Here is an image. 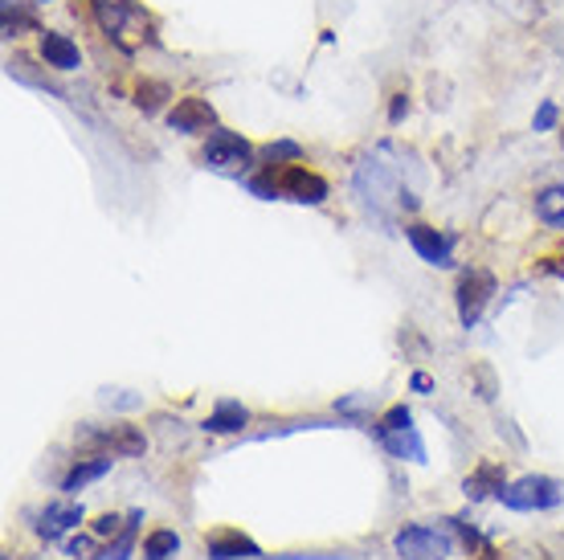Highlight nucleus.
<instances>
[{
    "mask_svg": "<svg viewBox=\"0 0 564 560\" xmlns=\"http://www.w3.org/2000/svg\"><path fill=\"white\" fill-rule=\"evenodd\" d=\"M107 409H119V413H131V409H143V397L140 392H131V389H102L99 397Z\"/></svg>",
    "mask_w": 564,
    "mask_h": 560,
    "instance_id": "5701e85b",
    "label": "nucleus"
},
{
    "mask_svg": "<svg viewBox=\"0 0 564 560\" xmlns=\"http://www.w3.org/2000/svg\"><path fill=\"white\" fill-rule=\"evenodd\" d=\"M495 274L482 267H470L458 274V291H454V303H458V323H463L466 332L475 327V323L482 320V311H487V303L495 299Z\"/></svg>",
    "mask_w": 564,
    "mask_h": 560,
    "instance_id": "39448f33",
    "label": "nucleus"
},
{
    "mask_svg": "<svg viewBox=\"0 0 564 560\" xmlns=\"http://www.w3.org/2000/svg\"><path fill=\"white\" fill-rule=\"evenodd\" d=\"M262 160H267V164H299V160H303V148H299L295 140H274L262 148Z\"/></svg>",
    "mask_w": 564,
    "mask_h": 560,
    "instance_id": "4be33fe9",
    "label": "nucleus"
},
{
    "mask_svg": "<svg viewBox=\"0 0 564 560\" xmlns=\"http://www.w3.org/2000/svg\"><path fill=\"white\" fill-rule=\"evenodd\" d=\"M169 127L181 131V136H209L213 127H217V111H213L209 98H176V107L169 111Z\"/></svg>",
    "mask_w": 564,
    "mask_h": 560,
    "instance_id": "9d476101",
    "label": "nucleus"
},
{
    "mask_svg": "<svg viewBox=\"0 0 564 560\" xmlns=\"http://www.w3.org/2000/svg\"><path fill=\"white\" fill-rule=\"evenodd\" d=\"M410 389L413 392H434V377H430V373H413V377H410Z\"/></svg>",
    "mask_w": 564,
    "mask_h": 560,
    "instance_id": "cd10ccee",
    "label": "nucleus"
},
{
    "mask_svg": "<svg viewBox=\"0 0 564 560\" xmlns=\"http://www.w3.org/2000/svg\"><path fill=\"white\" fill-rule=\"evenodd\" d=\"M556 119H561V111H556V103H540L536 107V115H532V127H536V131H552V127H556Z\"/></svg>",
    "mask_w": 564,
    "mask_h": 560,
    "instance_id": "393cba45",
    "label": "nucleus"
},
{
    "mask_svg": "<svg viewBox=\"0 0 564 560\" xmlns=\"http://www.w3.org/2000/svg\"><path fill=\"white\" fill-rule=\"evenodd\" d=\"M352 193L365 205L372 222H381L384 229H393L401 213L417 209V193L405 184V155L381 143L356 164L352 172Z\"/></svg>",
    "mask_w": 564,
    "mask_h": 560,
    "instance_id": "f257e3e1",
    "label": "nucleus"
},
{
    "mask_svg": "<svg viewBox=\"0 0 564 560\" xmlns=\"http://www.w3.org/2000/svg\"><path fill=\"white\" fill-rule=\"evenodd\" d=\"M372 438L381 442V450L389 459H401V463H430V454H425V442L417 434V426H405V430H381V426H372Z\"/></svg>",
    "mask_w": 564,
    "mask_h": 560,
    "instance_id": "f8f14e48",
    "label": "nucleus"
},
{
    "mask_svg": "<svg viewBox=\"0 0 564 560\" xmlns=\"http://www.w3.org/2000/svg\"><path fill=\"white\" fill-rule=\"evenodd\" d=\"M536 222H544L549 229H564V181L536 193Z\"/></svg>",
    "mask_w": 564,
    "mask_h": 560,
    "instance_id": "6ab92c4d",
    "label": "nucleus"
},
{
    "mask_svg": "<svg viewBox=\"0 0 564 560\" xmlns=\"http://www.w3.org/2000/svg\"><path fill=\"white\" fill-rule=\"evenodd\" d=\"M561 148H564V136H561Z\"/></svg>",
    "mask_w": 564,
    "mask_h": 560,
    "instance_id": "c756f323",
    "label": "nucleus"
},
{
    "mask_svg": "<svg viewBox=\"0 0 564 560\" xmlns=\"http://www.w3.org/2000/svg\"><path fill=\"white\" fill-rule=\"evenodd\" d=\"M508 487V471L499 463H479L475 466V475H466L463 483V495L470 504H479V499H499V491Z\"/></svg>",
    "mask_w": 564,
    "mask_h": 560,
    "instance_id": "4468645a",
    "label": "nucleus"
},
{
    "mask_svg": "<svg viewBox=\"0 0 564 560\" xmlns=\"http://www.w3.org/2000/svg\"><path fill=\"white\" fill-rule=\"evenodd\" d=\"M372 426H381V430H405V426H413V409L410 406H393L381 421H372Z\"/></svg>",
    "mask_w": 564,
    "mask_h": 560,
    "instance_id": "b1692460",
    "label": "nucleus"
},
{
    "mask_svg": "<svg viewBox=\"0 0 564 560\" xmlns=\"http://www.w3.org/2000/svg\"><path fill=\"white\" fill-rule=\"evenodd\" d=\"M200 164L209 172L241 181L250 172V164H254V143L238 136V131H229V127H213L209 136H205V148H200Z\"/></svg>",
    "mask_w": 564,
    "mask_h": 560,
    "instance_id": "7ed1b4c3",
    "label": "nucleus"
},
{
    "mask_svg": "<svg viewBox=\"0 0 564 560\" xmlns=\"http://www.w3.org/2000/svg\"><path fill=\"white\" fill-rule=\"evenodd\" d=\"M181 552V536L172 528H155L148 540H143V560H172Z\"/></svg>",
    "mask_w": 564,
    "mask_h": 560,
    "instance_id": "412c9836",
    "label": "nucleus"
},
{
    "mask_svg": "<svg viewBox=\"0 0 564 560\" xmlns=\"http://www.w3.org/2000/svg\"><path fill=\"white\" fill-rule=\"evenodd\" d=\"M119 528H123V519H119V516H102L99 524L90 528V532L99 536V540H107V536H115V532H119Z\"/></svg>",
    "mask_w": 564,
    "mask_h": 560,
    "instance_id": "a878e982",
    "label": "nucleus"
},
{
    "mask_svg": "<svg viewBox=\"0 0 564 560\" xmlns=\"http://www.w3.org/2000/svg\"><path fill=\"white\" fill-rule=\"evenodd\" d=\"M78 446H90L99 454H115V459H140L148 442L135 426H86L78 430Z\"/></svg>",
    "mask_w": 564,
    "mask_h": 560,
    "instance_id": "0eeeda50",
    "label": "nucleus"
},
{
    "mask_svg": "<svg viewBox=\"0 0 564 560\" xmlns=\"http://www.w3.org/2000/svg\"><path fill=\"white\" fill-rule=\"evenodd\" d=\"M90 13L99 21V29L111 37L123 54H128V25H148V13H143L135 0H90Z\"/></svg>",
    "mask_w": 564,
    "mask_h": 560,
    "instance_id": "6e6552de",
    "label": "nucleus"
},
{
    "mask_svg": "<svg viewBox=\"0 0 564 560\" xmlns=\"http://www.w3.org/2000/svg\"><path fill=\"white\" fill-rule=\"evenodd\" d=\"M405 115H410V98L405 95H393V103H389V123H401V119H405Z\"/></svg>",
    "mask_w": 564,
    "mask_h": 560,
    "instance_id": "bb28decb",
    "label": "nucleus"
},
{
    "mask_svg": "<svg viewBox=\"0 0 564 560\" xmlns=\"http://www.w3.org/2000/svg\"><path fill=\"white\" fill-rule=\"evenodd\" d=\"M83 524V504H70V499H57V504H45V511L37 516V536H42L45 545H57L62 536L78 528Z\"/></svg>",
    "mask_w": 564,
    "mask_h": 560,
    "instance_id": "ddd939ff",
    "label": "nucleus"
},
{
    "mask_svg": "<svg viewBox=\"0 0 564 560\" xmlns=\"http://www.w3.org/2000/svg\"><path fill=\"white\" fill-rule=\"evenodd\" d=\"M250 426V409L241 406V401H217L209 418H205V434H241Z\"/></svg>",
    "mask_w": 564,
    "mask_h": 560,
    "instance_id": "f3484780",
    "label": "nucleus"
},
{
    "mask_svg": "<svg viewBox=\"0 0 564 560\" xmlns=\"http://www.w3.org/2000/svg\"><path fill=\"white\" fill-rule=\"evenodd\" d=\"M111 463H115V454H90V459H78V463L66 471V478H62V491H66V495H78L83 487L99 483L102 475H111Z\"/></svg>",
    "mask_w": 564,
    "mask_h": 560,
    "instance_id": "dca6fc26",
    "label": "nucleus"
},
{
    "mask_svg": "<svg viewBox=\"0 0 564 560\" xmlns=\"http://www.w3.org/2000/svg\"><path fill=\"white\" fill-rule=\"evenodd\" d=\"M205 557L209 560H262V548L241 532H217L205 540Z\"/></svg>",
    "mask_w": 564,
    "mask_h": 560,
    "instance_id": "2eb2a0df",
    "label": "nucleus"
},
{
    "mask_svg": "<svg viewBox=\"0 0 564 560\" xmlns=\"http://www.w3.org/2000/svg\"><path fill=\"white\" fill-rule=\"evenodd\" d=\"M90 552V540H66V557H86Z\"/></svg>",
    "mask_w": 564,
    "mask_h": 560,
    "instance_id": "c85d7f7f",
    "label": "nucleus"
},
{
    "mask_svg": "<svg viewBox=\"0 0 564 560\" xmlns=\"http://www.w3.org/2000/svg\"><path fill=\"white\" fill-rule=\"evenodd\" d=\"M37 54L50 71L57 74H70L83 66V50L74 42L70 33H57V29H42V37H37Z\"/></svg>",
    "mask_w": 564,
    "mask_h": 560,
    "instance_id": "9b49d317",
    "label": "nucleus"
},
{
    "mask_svg": "<svg viewBox=\"0 0 564 560\" xmlns=\"http://www.w3.org/2000/svg\"><path fill=\"white\" fill-rule=\"evenodd\" d=\"M140 519H143V511L140 507H131L128 516H123V528L111 536V545L102 548L99 560H131V552H135V532H140Z\"/></svg>",
    "mask_w": 564,
    "mask_h": 560,
    "instance_id": "a211bd4d",
    "label": "nucleus"
},
{
    "mask_svg": "<svg viewBox=\"0 0 564 560\" xmlns=\"http://www.w3.org/2000/svg\"><path fill=\"white\" fill-rule=\"evenodd\" d=\"M454 548H458V536H454L451 519H442V524H405L393 536V552L401 560H451Z\"/></svg>",
    "mask_w": 564,
    "mask_h": 560,
    "instance_id": "f03ea898",
    "label": "nucleus"
},
{
    "mask_svg": "<svg viewBox=\"0 0 564 560\" xmlns=\"http://www.w3.org/2000/svg\"><path fill=\"white\" fill-rule=\"evenodd\" d=\"M405 238H410L413 254L422 258L425 267H437V270L454 267V234H442L434 225L413 222V225H405Z\"/></svg>",
    "mask_w": 564,
    "mask_h": 560,
    "instance_id": "1a4fd4ad",
    "label": "nucleus"
},
{
    "mask_svg": "<svg viewBox=\"0 0 564 560\" xmlns=\"http://www.w3.org/2000/svg\"><path fill=\"white\" fill-rule=\"evenodd\" d=\"M274 181H279V201H295V205H324L332 189L319 172L303 169V164H270Z\"/></svg>",
    "mask_w": 564,
    "mask_h": 560,
    "instance_id": "423d86ee",
    "label": "nucleus"
},
{
    "mask_svg": "<svg viewBox=\"0 0 564 560\" xmlns=\"http://www.w3.org/2000/svg\"><path fill=\"white\" fill-rule=\"evenodd\" d=\"M172 98L169 83H155V78H143L140 86H135V107H140L143 115H160L164 111V103Z\"/></svg>",
    "mask_w": 564,
    "mask_h": 560,
    "instance_id": "aec40b11",
    "label": "nucleus"
},
{
    "mask_svg": "<svg viewBox=\"0 0 564 560\" xmlns=\"http://www.w3.org/2000/svg\"><path fill=\"white\" fill-rule=\"evenodd\" d=\"M499 504L508 511H556L564 504V483L552 475H523L499 491Z\"/></svg>",
    "mask_w": 564,
    "mask_h": 560,
    "instance_id": "20e7f679",
    "label": "nucleus"
}]
</instances>
